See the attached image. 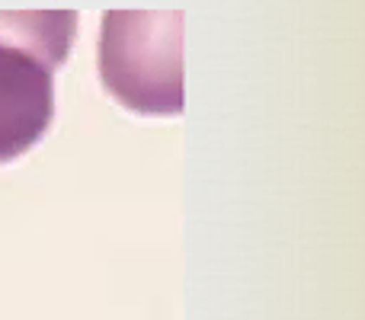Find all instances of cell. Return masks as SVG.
Listing matches in <instances>:
<instances>
[{"instance_id": "1", "label": "cell", "mask_w": 365, "mask_h": 320, "mask_svg": "<svg viewBox=\"0 0 365 320\" xmlns=\"http://www.w3.org/2000/svg\"><path fill=\"white\" fill-rule=\"evenodd\" d=\"M74 10H0V163L23 158L55 119V77L77 36Z\"/></svg>"}, {"instance_id": "2", "label": "cell", "mask_w": 365, "mask_h": 320, "mask_svg": "<svg viewBox=\"0 0 365 320\" xmlns=\"http://www.w3.org/2000/svg\"><path fill=\"white\" fill-rule=\"evenodd\" d=\"M100 83L138 115L182 113V13L106 10L96 42Z\"/></svg>"}]
</instances>
